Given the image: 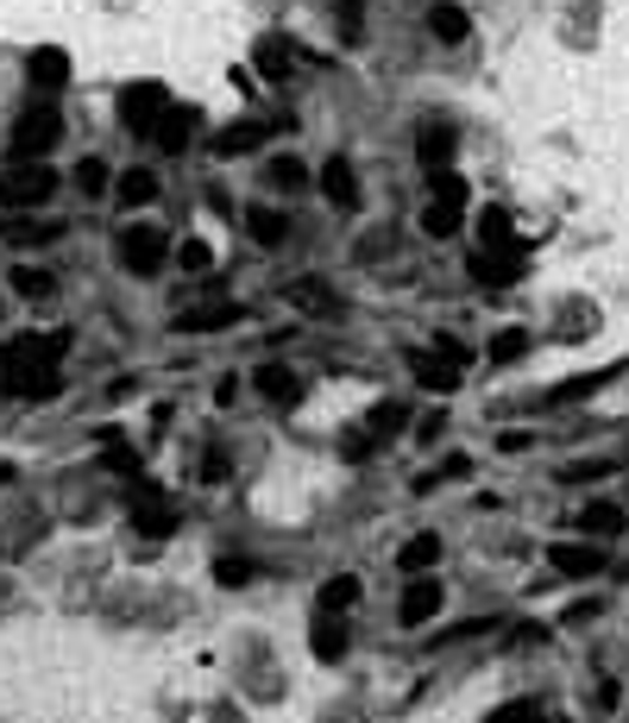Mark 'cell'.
Here are the masks:
<instances>
[{"mask_svg": "<svg viewBox=\"0 0 629 723\" xmlns=\"http://www.w3.org/2000/svg\"><path fill=\"white\" fill-rule=\"evenodd\" d=\"M7 283H13V296H25V302L57 296V277H50V271H38V265H20V271H7Z\"/></svg>", "mask_w": 629, "mask_h": 723, "instance_id": "cell-25", "label": "cell"}, {"mask_svg": "<svg viewBox=\"0 0 629 723\" xmlns=\"http://www.w3.org/2000/svg\"><path fill=\"white\" fill-rule=\"evenodd\" d=\"M258 145H265V126H258V120L214 132V158H240V151H258Z\"/></svg>", "mask_w": 629, "mask_h": 723, "instance_id": "cell-24", "label": "cell"}, {"mask_svg": "<svg viewBox=\"0 0 629 723\" xmlns=\"http://www.w3.org/2000/svg\"><path fill=\"white\" fill-rule=\"evenodd\" d=\"M473 277H478V283H491V290H503V283H516V277H523V252L485 246V252L473 258Z\"/></svg>", "mask_w": 629, "mask_h": 723, "instance_id": "cell-14", "label": "cell"}, {"mask_svg": "<svg viewBox=\"0 0 629 723\" xmlns=\"http://www.w3.org/2000/svg\"><path fill=\"white\" fill-rule=\"evenodd\" d=\"M214 579H221L226 592H240V585H252V579H258V560H246V553H221Z\"/></svg>", "mask_w": 629, "mask_h": 723, "instance_id": "cell-29", "label": "cell"}, {"mask_svg": "<svg viewBox=\"0 0 629 723\" xmlns=\"http://www.w3.org/2000/svg\"><path fill=\"white\" fill-rule=\"evenodd\" d=\"M252 390H258V403H271V409H296L302 403V372H290V365H258L252 372Z\"/></svg>", "mask_w": 629, "mask_h": 723, "instance_id": "cell-9", "label": "cell"}, {"mask_svg": "<svg viewBox=\"0 0 629 723\" xmlns=\"http://www.w3.org/2000/svg\"><path fill=\"white\" fill-rule=\"evenodd\" d=\"M151 145H158V158H183L196 145V107H164L151 120Z\"/></svg>", "mask_w": 629, "mask_h": 723, "instance_id": "cell-7", "label": "cell"}, {"mask_svg": "<svg viewBox=\"0 0 629 723\" xmlns=\"http://www.w3.org/2000/svg\"><path fill=\"white\" fill-rule=\"evenodd\" d=\"M171 107V95H164V82H126L120 89V120L132 126V132H151V120Z\"/></svg>", "mask_w": 629, "mask_h": 723, "instance_id": "cell-5", "label": "cell"}, {"mask_svg": "<svg viewBox=\"0 0 629 723\" xmlns=\"http://www.w3.org/2000/svg\"><path fill=\"white\" fill-rule=\"evenodd\" d=\"M25 70H32V89H38V95H57V89L70 82V57L50 50V45H38L32 57H25Z\"/></svg>", "mask_w": 629, "mask_h": 723, "instance_id": "cell-15", "label": "cell"}, {"mask_svg": "<svg viewBox=\"0 0 629 723\" xmlns=\"http://www.w3.org/2000/svg\"><path fill=\"white\" fill-rule=\"evenodd\" d=\"M428 32H434L441 45H459V38L473 32V13H466L459 0H434V7H428Z\"/></svg>", "mask_w": 629, "mask_h": 723, "instance_id": "cell-17", "label": "cell"}, {"mask_svg": "<svg viewBox=\"0 0 629 723\" xmlns=\"http://www.w3.org/2000/svg\"><path fill=\"white\" fill-rule=\"evenodd\" d=\"M164 258H171V240H164V226L158 221H132L120 233V265L132 277H158L164 271Z\"/></svg>", "mask_w": 629, "mask_h": 723, "instance_id": "cell-4", "label": "cell"}, {"mask_svg": "<svg viewBox=\"0 0 629 723\" xmlns=\"http://www.w3.org/2000/svg\"><path fill=\"white\" fill-rule=\"evenodd\" d=\"M340 453H347V459H365V453H372V434H347V441H340Z\"/></svg>", "mask_w": 629, "mask_h": 723, "instance_id": "cell-40", "label": "cell"}, {"mask_svg": "<svg viewBox=\"0 0 629 723\" xmlns=\"http://www.w3.org/2000/svg\"><path fill=\"white\" fill-rule=\"evenodd\" d=\"M617 528H624V510H617V503H585V510H579V535H592V541L617 535Z\"/></svg>", "mask_w": 629, "mask_h": 723, "instance_id": "cell-26", "label": "cell"}, {"mask_svg": "<svg viewBox=\"0 0 629 723\" xmlns=\"http://www.w3.org/2000/svg\"><path fill=\"white\" fill-rule=\"evenodd\" d=\"M70 352V334H13L0 347V377L20 397H50L57 390V365Z\"/></svg>", "mask_w": 629, "mask_h": 723, "instance_id": "cell-1", "label": "cell"}, {"mask_svg": "<svg viewBox=\"0 0 629 723\" xmlns=\"http://www.w3.org/2000/svg\"><path fill=\"white\" fill-rule=\"evenodd\" d=\"M57 183H63V176L50 171L45 158H13V171L0 176V208H7V214L45 208V201L57 196Z\"/></svg>", "mask_w": 629, "mask_h": 723, "instance_id": "cell-2", "label": "cell"}, {"mask_svg": "<svg viewBox=\"0 0 629 723\" xmlns=\"http://www.w3.org/2000/svg\"><path fill=\"white\" fill-rule=\"evenodd\" d=\"M441 428H447V409H428L422 422H416V441H441Z\"/></svg>", "mask_w": 629, "mask_h": 723, "instance_id": "cell-39", "label": "cell"}, {"mask_svg": "<svg viewBox=\"0 0 629 723\" xmlns=\"http://www.w3.org/2000/svg\"><path fill=\"white\" fill-rule=\"evenodd\" d=\"M240 322V302H214V308H189V315H176L183 334H221V327Z\"/></svg>", "mask_w": 629, "mask_h": 723, "instance_id": "cell-21", "label": "cell"}, {"mask_svg": "<svg viewBox=\"0 0 629 723\" xmlns=\"http://www.w3.org/2000/svg\"><path fill=\"white\" fill-rule=\"evenodd\" d=\"M114 201H120V208H145V201H158V171H151V164L120 171L114 176Z\"/></svg>", "mask_w": 629, "mask_h": 723, "instance_id": "cell-16", "label": "cell"}, {"mask_svg": "<svg viewBox=\"0 0 629 723\" xmlns=\"http://www.w3.org/2000/svg\"><path fill=\"white\" fill-rule=\"evenodd\" d=\"M459 221H466V201H441V196H434L422 208V233H428V240H453Z\"/></svg>", "mask_w": 629, "mask_h": 723, "instance_id": "cell-20", "label": "cell"}, {"mask_svg": "<svg viewBox=\"0 0 629 723\" xmlns=\"http://www.w3.org/2000/svg\"><path fill=\"white\" fill-rule=\"evenodd\" d=\"M107 183H114V176H107V164H101V158H82V164H75V189H82V196H101Z\"/></svg>", "mask_w": 629, "mask_h": 723, "instance_id": "cell-32", "label": "cell"}, {"mask_svg": "<svg viewBox=\"0 0 629 723\" xmlns=\"http://www.w3.org/2000/svg\"><path fill=\"white\" fill-rule=\"evenodd\" d=\"M478 240L485 246H510V208H485L478 214Z\"/></svg>", "mask_w": 629, "mask_h": 723, "instance_id": "cell-31", "label": "cell"}, {"mask_svg": "<svg viewBox=\"0 0 629 723\" xmlns=\"http://www.w3.org/2000/svg\"><path fill=\"white\" fill-rule=\"evenodd\" d=\"M403 422H409V409H403V403H377V409H372V441L403 434Z\"/></svg>", "mask_w": 629, "mask_h": 723, "instance_id": "cell-30", "label": "cell"}, {"mask_svg": "<svg viewBox=\"0 0 629 723\" xmlns=\"http://www.w3.org/2000/svg\"><path fill=\"white\" fill-rule=\"evenodd\" d=\"M176 265H183V271H208V265H214V246H208V240H189V246L176 252Z\"/></svg>", "mask_w": 629, "mask_h": 723, "instance_id": "cell-36", "label": "cell"}, {"mask_svg": "<svg viewBox=\"0 0 629 723\" xmlns=\"http://www.w3.org/2000/svg\"><path fill=\"white\" fill-rule=\"evenodd\" d=\"M523 352H528V334L523 327H510V334L491 340V365H510V359H523Z\"/></svg>", "mask_w": 629, "mask_h": 723, "instance_id": "cell-33", "label": "cell"}, {"mask_svg": "<svg viewBox=\"0 0 629 723\" xmlns=\"http://www.w3.org/2000/svg\"><path fill=\"white\" fill-rule=\"evenodd\" d=\"M347 649H352V623L340 617V610H315V623H308V654L315 661H347Z\"/></svg>", "mask_w": 629, "mask_h": 723, "instance_id": "cell-6", "label": "cell"}, {"mask_svg": "<svg viewBox=\"0 0 629 723\" xmlns=\"http://www.w3.org/2000/svg\"><path fill=\"white\" fill-rule=\"evenodd\" d=\"M416 377H422L434 397H447V390H459V384H466V365L441 352V359H422V365H416Z\"/></svg>", "mask_w": 629, "mask_h": 723, "instance_id": "cell-22", "label": "cell"}, {"mask_svg": "<svg viewBox=\"0 0 629 723\" xmlns=\"http://www.w3.org/2000/svg\"><path fill=\"white\" fill-rule=\"evenodd\" d=\"M453 151H459V132H453L447 120H422V132H416V158H422V171H447Z\"/></svg>", "mask_w": 629, "mask_h": 723, "instance_id": "cell-12", "label": "cell"}, {"mask_svg": "<svg viewBox=\"0 0 629 723\" xmlns=\"http://www.w3.org/2000/svg\"><path fill=\"white\" fill-rule=\"evenodd\" d=\"M271 183L277 189H308V171H302L296 158H271Z\"/></svg>", "mask_w": 629, "mask_h": 723, "instance_id": "cell-35", "label": "cell"}, {"mask_svg": "<svg viewBox=\"0 0 629 723\" xmlns=\"http://www.w3.org/2000/svg\"><path fill=\"white\" fill-rule=\"evenodd\" d=\"M226 478H233V459H226L221 447L201 453V485H226Z\"/></svg>", "mask_w": 629, "mask_h": 723, "instance_id": "cell-37", "label": "cell"}, {"mask_svg": "<svg viewBox=\"0 0 629 723\" xmlns=\"http://www.w3.org/2000/svg\"><path fill=\"white\" fill-rule=\"evenodd\" d=\"M57 139H63V114H57V101H50V95H38L20 114V120H13V139H7V151H13V158H50V151H57Z\"/></svg>", "mask_w": 629, "mask_h": 723, "instance_id": "cell-3", "label": "cell"}, {"mask_svg": "<svg viewBox=\"0 0 629 723\" xmlns=\"http://www.w3.org/2000/svg\"><path fill=\"white\" fill-rule=\"evenodd\" d=\"M290 302H296L302 315H327V308H340V296H334L327 283H308V277H302V283H290Z\"/></svg>", "mask_w": 629, "mask_h": 723, "instance_id": "cell-28", "label": "cell"}, {"mask_svg": "<svg viewBox=\"0 0 629 723\" xmlns=\"http://www.w3.org/2000/svg\"><path fill=\"white\" fill-rule=\"evenodd\" d=\"M441 610V579H428V573H409V592H403V604H397V617L409 629H422L428 617Z\"/></svg>", "mask_w": 629, "mask_h": 723, "instance_id": "cell-13", "label": "cell"}, {"mask_svg": "<svg viewBox=\"0 0 629 723\" xmlns=\"http://www.w3.org/2000/svg\"><path fill=\"white\" fill-rule=\"evenodd\" d=\"M315 183H322L327 208H340V214H359V171H352V158H340V151H334V158L322 164V176H315Z\"/></svg>", "mask_w": 629, "mask_h": 723, "instance_id": "cell-8", "label": "cell"}, {"mask_svg": "<svg viewBox=\"0 0 629 723\" xmlns=\"http://www.w3.org/2000/svg\"><path fill=\"white\" fill-rule=\"evenodd\" d=\"M434 560H441V535H416V541H403V553H397V567L403 573H428V567H434Z\"/></svg>", "mask_w": 629, "mask_h": 723, "instance_id": "cell-27", "label": "cell"}, {"mask_svg": "<svg viewBox=\"0 0 629 723\" xmlns=\"http://www.w3.org/2000/svg\"><path fill=\"white\" fill-rule=\"evenodd\" d=\"M352 604H359V573H334L322 592H315V610H340V617H347Z\"/></svg>", "mask_w": 629, "mask_h": 723, "instance_id": "cell-23", "label": "cell"}, {"mask_svg": "<svg viewBox=\"0 0 629 723\" xmlns=\"http://www.w3.org/2000/svg\"><path fill=\"white\" fill-rule=\"evenodd\" d=\"M334 13L347 25V38H359V25H365V0H334Z\"/></svg>", "mask_w": 629, "mask_h": 723, "instance_id": "cell-38", "label": "cell"}, {"mask_svg": "<svg viewBox=\"0 0 629 723\" xmlns=\"http://www.w3.org/2000/svg\"><path fill=\"white\" fill-rule=\"evenodd\" d=\"M252 57H258V75H265V82H290V75H296V50L283 45V38H258Z\"/></svg>", "mask_w": 629, "mask_h": 723, "instance_id": "cell-18", "label": "cell"}, {"mask_svg": "<svg viewBox=\"0 0 629 723\" xmlns=\"http://www.w3.org/2000/svg\"><path fill=\"white\" fill-rule=\"evenodd\" d=\"M428 189H434L441 201H466V176L453 171V164L447 171H428Z\"/></svg>", "mask_w": 629, "mask_h": 723, "instance_id": "cell-34", "label": "cell"}, {"mask_svg": "<svg viewBox=\"0 0 629 723\" xmlns=\"http://www.w3.org/2000/svg\"><path fill=\"white\" fill-rule=\"evenodd\" d=\"M132 528H139V535H158V541H164V535L176 528V503L164 498V491L139 485V503H132Z\"/></svg>", "mask_w": 629, "mask_h": 723, "instance_id": "cell-11", "label": "cell"}, {"mask_svg": "<svg viewBox=\"0 0 629 723\" xmlns=\"http://www.w3.org/2000/svg\"><path fill=\"white\" fill-rule=\"evenodd\" d=\"M548 567L560 579H592V573H604V548H598V541H554Z\"/></svg>", "mask_w": 629, "mask_h": 723, "instance_id": "cell-10", "label": "cell"}, {"mask_svg": "<svg viewBox=\"0 0 629 723\" xmlns=\"http://www.w3.org/2000/svg\"><path fill=\"white\" fill-rule=\"evenodd\" d=\"M240 226H246V240H258V246H283V240H290L283 214H277V208H258V201L240 214Z\"/></svg>", "mask_w": 629, "mask_h": 723, "instance_id": "cell-19", "label": "cell"}]
</instances>
